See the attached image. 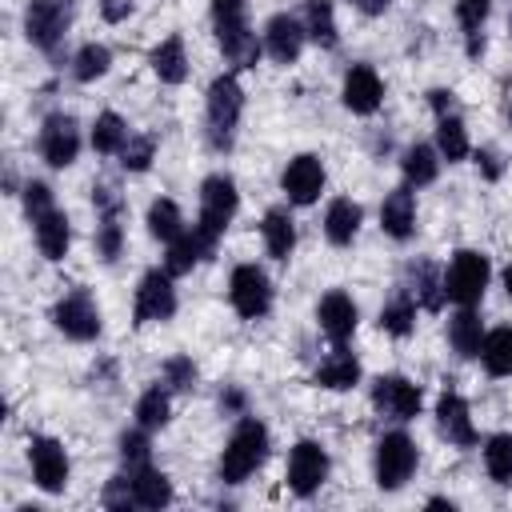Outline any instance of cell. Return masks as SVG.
I'll return each mask as SVG.
<instances>
[{
  "mask_svg": "<svg viewBox=\"0 0 512 512\" xmlns=\"http://www.w3.org/2000/svg\"><path fill=\"white\" fill-rule=\"evenodd\" d=\"M268 448H272L268 428H264L256 416H244V420L232 428V436H228V444H224V452H220V468H216L220 480H224V484H244L256 468H264Z\"/></svg>",
  "mask_w": 512,
  "mask_h": 512,
  "instance_id": "cell-1",
  "label": "cell"
},
{
  "mask_svg": "<svg viewBox=\"0 0 512 512\" xmlns=\"http://www.w3.org/2000/svg\"><path fill=\"white\" fill-rule=\"evenodd\" d=\"M240 112H244V88L232 72L216 76L208 84V96H204V124H208V144L216 152H228L236 144V124H240Z\"/></svg>",
  "mask_w": 512,
  "mask_h": 512,
  "instance_id": "cell-2",
  "label": "cell"
},
{
  "mask_svg": "<svg viewBox=\"0 0 512 512\" xmlns=\"http://www.w3.org/2000/svg\"><path fill=\"white\" fill-rule=\"evenodd\" d=\"M212 28H216V44H220L224 60H232L236 68H252L260 60L264 44L248 28L244 0H212Z\"/></svg>",
  "mask_w": 512,
  "mask_h": 512,
  "instance_id": "cell-3",
  "label": "cell"
},
{
  "mask_svg": "<svg viewBox=\"0 0 512 512\" xmlns=\"http://www.w3.org/2000/svg\"><path fill=\"white\" fill-rule=\"evenodd\" d=\"M420 464V452H416V440L408 432H384L376 452H372V476H376V488L380 492H396L412 480Z\"/></svg>",
  "mask_w": 512,
  "mask_h": 512,
  "instance_id": "cell-4",
  "label": "cell"
},
{
  "mask_svg": "<svg viewBox=\"0 0 512 512\" xmlns=\"http://www.w3.org/2000/svg\"><path fill=\"white\" fill-rule=\"evenodd\" d=\"M488 276H492V264L484 252H472V248H460L448 268H444V296L456 304V308H476L484 300V288H488Z\"/></svg>",
  "mask_w": 512,
  "mask_h": 512,
  "instance_id": "cell-5",
  "label": "cell"
},
{
  "mask_svg": "<svg viewBox=\"0 0 512 512\" xmlns=\"http://www.w3.org/2000/svg\"><path fill=\"white\" fill-rule=\"evenodd\" d=\"M76 0H28L24 8V36L40 52H56L72 28Z\"/></svg>",
  "mask_w": 512,
  "mask_h": 512,
  "instance_id": "cell-6",
  "label": "cell"
},
{
  "mask_svg": "<svg viewBox=\"0 0 512 512\" xmlns=\"http://www.w3.org/2000/svg\"><path fill=\"white\" fill-rule=\"evenodd\" d=\"M236 208H240L236 180L224 176V172H212V176L200 184V220H196V228H200L208 240H220V236L228 232V224L236 220Z\"/></svg>",
  "mask_w": 512,
  "mask_h": 512,
  "instance_id": "cell-7",
  "label": "cell"
},
{
  "mask_svg": "<svg viewBox=\"0 0 512 512\" xmlns=\"http://www.w3.org/2000/svg\"><path fill=\"white\" fill-rule=\"evenodd\" d=\"M228 300L236 308V316L244 320H260L272 308V280L260 264H236L232 280H228Z\"/></svg>",
  "mask_w": 512,
  "mask_h": 512,
  "instance_id": "cell-8",
  "label": "cell"
},
{
  "mask_svg": "<svg viewBox=\"0 0 512 512\" xmlns=\"http://www.w3.org/2000/svg\"><path fill=\"white\" fill-rule=\"evenodd\" d=\"M176 312V288H172V272L168 268H152L140 276L136 284V300H132V320L136 324H164Z\"/></svg>",
  "mask_w": 512,
  "mask_h": 512,
  "instance_id": "cell-9",
  "label": "cell"
},
{
  "mask_svg": "<svg viewBox=\"0 0 512 512\" xmlns=\"http://www.w3.org/2000/svg\"><path fill=\"white\" fill-rule=\"evenodd\" d=\"M420 404H424V392H420V384H412L408 376L388 372V376H376V380H372V408H376L380 416H388V420H396V424H408V420L420 416Z\"/></svg>",
  "mask_w": 512,
  "mask_h": 512,
  "instance_id": "cell-10",
  "label": "cell"
},
{
  "mask_svg": "<svg viewBox=\"0 0 512 512\" xmlns=\"http://www.w3.org/2000/svg\"><path fill=\"white\" fill-rule=\"evenodd\" d=\"M52 324L68 336V340H96L100 336V328H104V320H100V304L84 292V288H72L68 296H60L56 300V308H52Z\"/></svg>",
  "mask_w": 512,
  "mask_h": 512,
  "instance_id": "cell-11",
  "label": "cell"
},
{
  "mask_svg": "<svg viewBox=\"0 0 512 512\" xmlns=\"http://www.w3.org/2000/svg\"><path fill=\"white\" fill-rule=\"evenodd\" d=\"M28 464H32L36 488H44V492H52V496L68 488L72 464H68V452H64L60 440H52V436H32V440H28Z\"/></svg>",
  "mask_w": 512,
  "mask_h": 512,
  "instance_id": "cell-12",
  "label": "cell"
},
{
  "mask_svg": "<svg viewBox=\"0 0 512 512\" xmlns=\"http://www.w3.org/2000/svg\"><path fill=\"white\" fill-rule=\"evenodd\" d=\"M40 156L52 168H68L80 156V124L68 112H52L40 124Z\"/></svg>",
  "mask_w": 512,
  "mask_h": 512,
  "instance_id": "cell-13",
  "label": "cell"
},
{
  "mask_svg": "<svg viewBox=\"0 0 512 512\" xmlns=\"http://www.w3.org/2000/svg\"><path fill=\"white\" fill-rule=\"evenodd\" d=\"M328 468H332L328 452H324L316 440H300V444H292V452H288V488H292L296 496H312V492H320V484L328 480Z\"/></svg>",
  "mask_w": 512,
  "mask_h": 512,
  "instance_id": "cell-14",
  "label": "cell"
},
{
  "mask_svg": "<svg viewBox=\"0 0 512 512\" xmlns=\"http://www.w3.org/2000/svg\"><path fill=\"white\" fill-rule=\"evenodd\" d=\"M280 188H284V196H288L292 204H312V200H320V192H324V164H320V156H312V152L292 156L288 168L280 172Z\"/></svg>",
  "mask_w": 512,
  "mask_h": 512,
  "instance_id": "cell-15",
  "label": "cell"
},
{
  "mask_svg": "<svg viewBox=\"0 0 512 512\" xmlns=\"http://www.w3.org/2000/svg\"><path fill=\"white\" fill-rule=\"evenodd\" d=\"M436 428L456 448H472L480 440L476 436V424H472V412H468V400L460 392H452V388L440 392V400H436Z\"/></svg>",
  "mask_w": 512,
  "mask_h": 512,
  "instance_id": "cell-16",
  "label": "cell"
},
{
  "mask_svg": "<svg viewBox=\"0 0 512 512\" xmlns=\"http://www.w3.org/2000/svg\"><path fill=\"white\" fill-rule=\"evenodd\" d=\"M304 24L300 16H288V12H276L268 24H264V52L276 60V64H296L300 52H304Z\"/></svg>",
  "mask_w": 512,
  "mask_h": 512,
  "instance_id": "cell-17",
  "label": "cell"
},
{
  "mask_svg": "<svg viewBox=\"0 0 512 512\" xmlns=\"http://www.w3.org/2000/svg\"><path fill=\"white\" fill-rule=\"evenodd\" d=\"M340 100H344L348 112H356V116H372V112L380 108V100H384V84H380L376 68H372V64H352V68L344 72Z\"/></svg>",
  "mask_w": 512,
  "mask_h": 512,
  "instance_id": "cell-18",
  "label": "cell"
},
{
  "mask_svg": "<svg viewBox=\"0 0 512 512\" xmlns=\"http://www.w3.org/2000/svg\"><path fill=\"white\" fill-rule=\"evenodd\" d=\"M316 320H320V332H324L332 344H344V340L356 332L360 312H356V300L336 288V292H328V296L316 304Z\"/></svg>",
  "mask_w": 512,
  "mask_h": 512,
  "instance_id": "cell-19",
  "label": "cell"
},
{
  "mask_svg": "<svg viewBox=\"0 0 512 512\" xmlns=\"http://www.w3.org/2000/svg\"><path fill=\"white\" fill-rule=\"evenodd\" d=\"M424 312H440L444 308V272H436V264L432 260H416V264H408V280L400 284Z\"/></svg>",
  "mask_w": 512,
  "mask_h": 512,
  "instance_id": "cell-20",
  "label": "cell"
},
{
  "mask_svg": "<svg viewBox=\"0 0 512 512\" xmlns=\"http://www.w3.org/2000/svg\"><path fill=\"white\" fill-rule=\"evenodd\" d=\"M380 228L392 236V240H408L416 232V196L412 188H392L380 204Z\"/></svg>",
  "mask_w": 512,
  "mask_h": 512,
  "instance_id": "cell-21",
  "label": "cell"
},
{
  "mask_svg": "<svg viewBox=\"0 0 512 512\" xmlns=\"http://www.w3.org/2000/svg\"><path fill=\"white\" fill-rule=\"evenodd\" d=\"M128 480H132V496H136V508H168L176 500L172 492V480L152 468V464H136V468H124Z\"/></svg>",
  "mask_w": 512,
  "mask_h": 512,
  "instance_id": "cell-22",
  "label": "cell"
},
{
  "mask_svg": "<svg viewBox=\"0 0 512 512\" xmlns=\"http://www.w3.org/2000/svg\"><path fill=\"white\" fill-rule=\"evenodd\" d=\"M32 232H36V248H40L44 260H64V256H68L72 224H68V216H64L60 208L36 216V220H32Z\"/></svg>",
  "mask_w": 512,
  "mask_h": 512,
  "instance_id": "cell-23",
  "label": "cell"
},
{
  "mask_svg": "<svg viewBox=\"0 0 512 512\" xmlns=\"http://www.w3.org/2000/svg\"><path fill=\"white\" fill-rule=\"evenodd\" d=\"M212 248H216V240H208L200 228H184L172 244H168V256H164V268L172 272V276H180V272H192L200 260H208L212 256Z\"/></svg>",
  "mask_w": 512,
  "mask_h": 512,
  "instance_id": "cell-24",
  "label": "cell"
},
{
  "mask_svg": "<svg viewBox=\"0 0 512 512\" xmlns=\"http://www.w3.org/2000/svg\"><path fill=\"white\" fill-rule=\"evenodd\" d=\"M320 388H328V392H348L356 380H360V360L344 348V344H336L320 364H316V376H312Z\"/></svg>",
  "mask_w": 512,
  "mask_h": 512,
  "instance_id": "cell-25",
  "label": "cell"
},
{
  "mask_svg": "<svg viewBox=\"0 0 512 512\" xmlns=\"http://www.w3.org/2000/svg\"><path fill=\"white\" fill-rule=\"evenodd\" d=\"M360 220H364L360 204L348 200V196H336V200L328 204V212H324V236H328V244L348 248V244L356 240V232H360Z\"/></svg>",
  "mask_w": 512,
  "mask_h": 512,
  "instance_id": "cell-26",
  "label": "cell"
},
{
  "mask_svg": "<svg viewBox=\"0 0 512 512\" xmlns=\"http://www.w3.org/2000/svg\"><path fill=\"white\" fill-rule=\"evenodd\" d=\"M148 64H152V72L160 76V84H184V80H188V52H184V40H180V36H164V40L148 52Z\"/></svg>",
  "mask_w": 512,
  "mask_h": 512,
  "instance_id": "cell-27",
  "label": "cell"
},
{
  "mask_svg": "<svg viewBox=\"0 0 512 512\" xmlns=\"http://www.w3.org/2000/svg\"><path fill=\"white\" fill-rule=\"evenodd\" d=\"M260 236H264V248H268L272 260H288L292 248H296V224H292L288 208H268L264 224H260Z\"/></svg>",
  "mask_w": 512,
  "mask_h": 512,
  "instance_id": "cell-28",
  "label": "cell"
},
{
  "mask_svg": "<svg viewBox=\"0 0 512 512\" xmlns=\"http://www.w3.org/2000/svg\"><path fill=\"white\" fill-rule=\"evenodd\" d=\"M448 344H452V352L464 356V360H476V356H480V348H484V324H480V316H476L472 308H460V312L448 320Z\"/></svg>",
  "mask_w": 512,
  "mask_h": 512,
  "instance_id": "cell-29",
  "label": "cell"
},
{
  "mask_svg": "<svg viewBox=\"0 0 512 512\" xmlns=\"http://www.w3.org/2000/svg\"><path fill=\"white\" fill-rule=\"evenodd\" d=\"M400 172H404L408 188H424L440 176V152L432 144H408L400 156Z\"/></svg>",
  "mask_w": 512,
  "mask_h": 512,
  "instance_id": "cell-30",
  "label": "cell"
},
{
  "mask_svg": "<svg viewBox=\"0 0 512 512\" xmlns=\"http://www.w3.org/2000/svg\"><path fill=\"white\" fill-rule=\"evenodd\" d=\"M300 24L308 32L312 44L320 48H336L340 44V28H336V12L328 0H304V12H300Z\"/></svg>",
  "mask_w": 512,
  "mask_h": 512,
  "instance_id": "cell-31",
  "label": "cell"
},
{
  "mask_svg": "<svg viewBox=\"0 0 512 512\" xmlns=\"http://www.w3.org/2000/svg\"><path fill=\"white\" fill-rule=\"evenodd\" d=\"M492 0H456V20L464 28V52L476 60L484 52V24H488Z\"/></svg>",
  "mask_w": 512,
  "mask_h": 512,
  "instance_id": "cell-32",
  "label": "cell"
},
{
  "mask_svg": "<svg viewBox=\"0 0 512 512\" xmlns=\"http://www.w3.org/2000/svg\"><path fill=\"white\" fill-rule=\"evenodd\" d=\"M168 416H172V388L168 384L144 388L140 400H136V424L148 428V432H156V428L168 424Z\"/></svg>",
  "mask_w": 512,
  "mask_h": 512,
  "instance_id": "cell-33",
  "label": "cell"
},
{
  "mask_svg": "<svg viewBox=\"0 0 512 512\" xmlns=\"http://www.w3.org/2000/svg\"><path fill=\"white\" fill-rule=\"evenodd\" d=\"M180 232H184L180 204H176V200H168V196L152 200V204H148V236H152V240H160V244H172Z\"/></svg>",
  "mask_w": 512,
  "mask_h": 512,
  "instance_id": "cell-34",
  "label": "cell"
},
{
  "mask_svg": "<svg viewBox=\"0 0 512 512\" xmlns=\"http://www.w3.org/2000/svg\"><path fill=\"white\" fill-rule=\"evenodd\" d=\"M128 124H124V116H116V112H100L96 116V124H92V148L100 152V156H120L124 152V144H128Z\"/></svg>",
  "mask_w": 512,
  "mask_h": 512,
  "instance_id": "cell-35",
  "label": "cell"
},
{
  "mask_svg": "<svg viewBox=\"0 0 512 512\" xmlns=\"http://www.w3.org/2000/svg\"><path fill=\"white\" fill-rule=\"evenodd\" d=\"M480 364L488 368V376H512V328H492V332H484Z\"/></svg>",
  "mask_w": 512,
  "mask_h": 512,
  "instance_id": "cell-36",
  "label": "cell"
},
{
  "mask_svg": "<svg viewBox=\"0 0 512 512\" xmlns=\"http://www.w3.org/2000/svg\"><path fill=\"white\" fill-rule=\"evenodd\" d=\"M416 308H420V304L400 288V292L380 308V328H384L388 336H408V332L416 328Z\"/></svg>",
  "mask_w": 512,
  "mask_h": 512,
  "instance_id": "cell-37",
  "label": "cell"
},
{
  "mask_svg": "<svg viewBox=\"0 0 512 512\" xmlns=\"http://www.w3.org/2000/svg\"><path fill=\"white\" fill-rule=\"evenodd\" d=\"M436 152H440L448 164H456V160L468 156V132H464V120H460L456 112L436 120Z\"/></svg>",
  "mask_w": 512,
  "mask_h": 512,
  "instance_id": "cell-38",
  "label": "cell"
},
{
  "mask_svg": "<svg viewBox=\"0 0 512 512\" xmlns=\"http://www.w3.org/2000/svg\"><path fill=\"white\" fill-rule=\"evenodd\" d=\"M484 468L496 484H512V432H496L484 440Z\"/></svg>",
  "mask_w": 512,
  "mask_h": 512,
  "instance_id": "cell-39",
  "label": "cell"
},
{
  "mask_svg": "<svg viewBox=\"0 0 512 512\" xmlns=\"http://www.w3.org/2000/svg\"><path fill=\"white\" fill-rule=\"evenodd\" d=\"M108 68H112L108 44H84V48L72 56V76H76L80 84H92V80L108 76Z\"/></svg>",
  "mask_w": 512,
  "mask_h": 512,
  "instance_id": "cell-40",
  "label": "cell"
},
{
  "mask_svg": "<svg viewBox=\"0 0 512 512\" xmlns=\"http://www.w3.org/2000/svg\"><path fill=\"white\" fill-rule=\"evenodd\" d=\"M152 156H156V136L148 132H132L124 152H120V168L124 172H148L152 168Z\"/></svg>",
  "mask_w": 512,
  "mask_h": 512,
  "instance_id": "cell-41",
  "label": "cell"
},
{
  "mask_svg": "<svg viewBox=\"0 0 512 512\" xmlns=\"http://www.w3.org/2000/svg\"><path fill=\"white\" fill-rule=\"evenodd\" d=\"M120 252H124V224H120V216H100V224H96V256L104 264H112Z\"/></svg>",
  "mask_w": 512,
  "mask_h": 512,
  "instance_id": "cell-42",
  "label": "cell"
},
{
  "mask_svg": "<svg viewBox=\"0 0 512 512\" xmlns=\"http://www.w3.org/2000/svg\"><path fill=\"white\" fill-rule=\"evenodd\" d=\"M148 456H152V448H148V428H128V432H120V460H124V468H136V464H148Z\"/></svg>",
  "mask_w": 512,
  "mask_h": 512,
  "instance_id": "cell-43",
  "label": "cell"
},
{
  "mask_svg": "<svg viewBox=\"0 0 512 512\" xmlns=\"http://www.w3.org/2000/svg\"><path fill=\"white\" fill-rule=\"evenodd\" d=\"M164 384H168L172 392H188V388H196V364H192L188 356H172V360H164Z\"/></svg>",
  "mask_w": 512,
  "mask_h": 512,
  "instance_id": "cell-44",
  "label": "cell"
},
{
  "mask_svg": "<svg viewBox=\"0 0 512 512\" xmlns=\"http://www.w3.org/2000/svg\"><path fill=\"white\" fill-rule=\"evenodd\" d=\"M20 196H24V212H28V220H36V216H44V212L56 208V204H52V188H48L44 180H28Z\"/></svg>",
  "mask_w": 512,
  "mask_h": 512,
  "instance_id": "cell-45",
  "label": "cell"
},
{
  "mask_svg": "<svg viewBox=\"0 0 512 512\" xmlns=\"http://www.w3.org/2000/svg\"><path fill=\"white\" fill-rule=\"evenodd\" d=\"M104 504L108 508H136V496H132V480H128V472H120V476H112V484L104 488Z\"/></svg>",
  "mask_w": 512,
  "mask_h": 512,
  "instance_id": "cell-46",
  "label": "cell"
},
{
  "mask_svg": "<svg viewBox=\"0 0 512 512\" xmlns=\"http://www.w3.org/2000/svg\"><path fill=\"white\" fill-rule=\"evenodd\" d=\"M92 204H96L100 216H120V212H124V196H120L112 184H96V188H92Z\"/></svg>",
  "mask_w": 512,
  "mask_h": 512,
  "instance_id": "cell-47",
  "label": "cell"
},
{
  "mask_svg": "<svg viewBox=\"0 0 512 512\" xmlns=\"http://www.w3.org/2000/svg\"><path fill=\"white\" fill-rule=\"evenodd\" d=\"M428 104H432L436 120H440V116H452V112H456V92H452V88H432V92H428Z\"/></svg>",
  "mask_w": 512,
  "mask_h": 512,
  "instance_id": "cell-48",
  "label": "cell"
},
{
  "mask_svg": "<svg viewBox=\"0 0 512 512\" xmlns=\"http://www.w3.org/2000/svg\"><path fill=\"white\" fill-rule=\"evenodd\" d=\"M132 0H100V16L108 20V24H120V20H128L132 16Z\"/></svg>",
  "mask_w": 512,
  "mask_h": 512,
  "instance_id": "cell-49",
  "label": "cell"
},
{
  "mask_svg": "<svg viewBox=\"0 0 512 512\" xmlns=\"http://www.w3.org/2000/svg\"><path fill=\"white\" fill-rule=\"evenodd\" d=\"M476 168L484 172V180H496V176H500V160H496V152H492V148H480V152H476Z\"/></svg>",
  "mask_w": 512,
  "mask_h": 512,
  "instance_id": "cell-50",
  "label": "cell"
},
{
  "mask_svg": "<svg viewBox=\"0 0 512 512\" xmlns=\"http://www.w3.org/2000/svg\"><path fill=\"white\" fill-rule=\"evenodd\" d=\"M220 408H224V412H240V408H244V392H236V388L220 392Z\"/></svg>",
  "mask_w": 512,
  "mask_h": 512,
  "instance_id": "cell-51",
  "label": "cell"
},
{
  "mask_svg": "<svg viewBox=\"0 0 512 512\" xmlns=\"http://www.w3.org/2000/svg\"><path fill=\"white\" fill-rule=\"evenodd\" d=\"M352 4H356V8L364 12V16H380V12H384V8L392 4V0H352Z\"/></svg>",
  "mask_w": 512,
  "mask_h": 512,
  "instance_id": "cell-52",
  "label": "cell"
},
{
  "mask_svg": "<svg viewBox=\"0 0 512 512\" xmlns=\"http://www.w3.org/2000/svg\"><path fill=\"white\" fill-rule=\"evenodd\" d=\"M504 96H508V100H504V112H508V124H512V88H508Z\"/></svg>",
  "mask_w": 512,
  "mask_h": 512,
  "instance_id": "cell-53",
  "label": "cell"
},
{
  "mask_svg": "<svg viewBox=\"0 0 512 512\" xmlns=\"http://www.w3.org/2000/svg\"><path fill=\"white\" fill-rule=\"evenodd\" d=\"M504 292L512 296V268H504Z\"/></svg>",
  "mask_w": 512,
  "mask_h": 512,
  "instance_id": "cell-54",
  "label": "cell"
},
{
  "mask_svg": "<svg viewBox=\"0 0 512 512\" xmlns=\"http://www.w3.org/2000/svg\"><path fill=\"white\" fill-rule=\"evenodd\" d=\"M508 36H512V12H508Z\"/></svg>",
  "mask_w": 512,
  "mask_h": 512,
  "instance_id": "cell-55",
  "label": "cell"
}]
</instances>
